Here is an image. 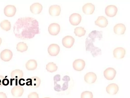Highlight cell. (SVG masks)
I'll return each mask as SVG.
<instances>
[{
  "instance_id": "11",
  "label": "cell",
  "mask_w": 130,
  "mask_h": 98,
  "mask_svg": "<svg viewBox=\"0 0 130 98\" xmlns=\"http://www.w3.org/2000/svg\"><path fill=\"white\" fill-rule=\"evenodd\" d=\"M117 11V7L112 5L107 6L105 9V13L106 15L110 17H113L115 16Z\"/></svg>"
},
{
  "instance_id": "20",
  "label": "cell",
  "mask_w": 130,
  "mask_h": 98,
  "mask_svg": "<svg viewBox=\"0 0 130 98\" xmlns=\"http://www.w3.org/2000/svg\"><path fill=\"white\" fill-rule=\"evenodd\" d=\"M125 30L126 27L125 25L121 23L117 24L113 28L115 33L118 35L124 34Z\"/></svg>"
},
{
  "instance_id": "12",
  "label": "cell",
  "mask_w": 130,
  "mask_h": 98,
  "mask_svg": "<svg viewBox=\"0 0 130 98\" xmlns=\"http://www.w3.org/2000/svg\"><path fill=\"white\" fill-rule=\"evenodd\" d=\"M125 51L124 48L122 47H118L115 48L113 51L114 57L117 59L123 58L125 54Z\"/></svg>"
},
{
  "instance_id": "25",
  "label": "cell",
  "mask_w": 130,
  "mask_h": 98,
  "mask_svg": "<svg viewBox=\"0 0 130 98\" xmlns=\"http://www.w3.org/2000/svg\"><path fill=\"white\" fill-rule=\"evenodd\" d=\"M58 68V67L53 62H50L46 65V69L48 71L53 72L56 71Z\"/></svg>"
},
{
  "instance_id": "2",
  "label": "cell",
  "mask_w": 130,
  "mask_h": 98,
  "mask_svg": "<svg viewBox=\"0 0 130 98\" xmlns=\"http://www.w3.org/2000/svg\"><path fill=\"white\" fill-rule=\"evenodd\" d=\"M102 38V31L96 30L92 31L87 36L85 42L86 50L90 51L91 54L94 57L101 54V49L95 47L93 43L98 39Z\"/></svg>"
},
{
  "instance_id": "9",
  "label": "cell",
  "mask_w": 130,
  "mask_h": 98,
  "mask_svg": "<svg viewBox=\"0 0 130 98\" xmlns=\"http://www.w3.org/2000/svg\"><path fill=\"white\" fill-rule=\"evenodd\" d=\"M12 55V51L8 49H5L3 50L1 52L0 54L1 58L5 62H8L11 60Z\"/></svg>"
},
{
  "instance_id": "6",
  "label": "cell",
  "mask_w": 130,
  "mask_h": 98,
  "mask_svg": "<svg viewBox=\"0 0 130 98\" xmlns=\"http://www.w3.org/2000/svg\"><path fill=\"white\" fill-rule=\"evenodd\" d=\"M69 21L73 25H77L80 22L82 17L81 16L77 13H74L71 14L69 18Z\"/></svg>"
},
{
  "instance_id": "16",
  "label": "cell",
  "mask_w": 130,
  "mask_h": 98,
  "mask_svg": "<svg viewBox=\"0 0 130 98\" xmlns=\"http://www.w3.org/2000/svg\"><path fill=\"white\" fill-rule=\"evenodd\" d=\"M84 13L87 14H91L94 12L95 6L91 3H88L85 4L82 7Z\"/></svg>"
},
{
  "instance_id": "32",
  "label": "cell",
  "mask_w": 130,
  "mask_h": 98,
  "mask_svg": "<svg viewBox=\"0 0 130 98\" xmlns=\"http://www.w3.org/2000/svg\"><path fill=\"white\" fill-rule=\"evenodd\" d=\"M54 82H57L60 80V76L59 74H57L54 77Z\"/></svg>"
},
{
  "instance_id": "34",
  "label": "cell",
  "mask_w": 130,
  "mask_h": 98,
  "mask_svg": "<svg viewBox=\"0 0 130 98\" xmlns=\"http://www.w3.org/2000/svg\"><path fill=\"white\" fill-rule=\"evenodd\" d=\"M62 80L63 81L68 82L70 80V79L69 76L66 75L63 77Z\"/></svg>"
},
{
  "instance_id": "15",
  "label": "cell",
  "mask_w": 130,
  "mask_h": 98,
  "mask_svg": "<svg viewBox=\"0 0 130 98\" xmlns=\"http://www.w3.org/2000/svg\"><path fill=\"white\" fill-rule=\"evenodd\" d=\"M23 75L22 70L19 69L15 70L13 71L11 73V77L12 79L15 78V85H18V80L22 78Z\"/></svg>"
},
{
  "instance_id": "17",
  "label": "cell",
  "mask_w": 130,
  "mask_h": 98,
  "mask_svg": "<svg viewBox=\"0 0 130 98\" xmlns=\"http://www.w3.org/2000/svg\"><path fill=\"white\" fill-rule=\"evenodd\" d=\"M49 11L50 14L52 16H59L61 11V7L58 5H53L49 8Z\"/></svg>"
},
{
  "instance_id": "33",
  "label": "cell",
  "mask_w": 130,
  "mask_h": 98,
  "mask_svg": "<svg viewBox=\"0 0 130 98\" xmlns=\"http://www.w3.org/2000/svg\"><path fill=\"white\" fill-rule=\"evenodd\" d=\"M9 81L8 79L6 78L3 79L2 81V84L5 86H7L9 84Z\"/></svg>"
},
{
  "instance_id": "35",
  "label": "cell",
  "mask_w": 130,
  "mask_h": 98,
  "mask_svg": "<svg viewBox=\"0 0 130 98\" xmlns=\"http://www.w3.org/2000/svg\"><path fill=\"white\" fill-rule=\"evenodd\" d=\"M25 81L24 79L21 78L20 79L19 81V85L21 86H23L25 85V83L24 82V81Z\"/></svg>"
},
{
  "instance_id": "26",
  "label": "cell",
  "mask_w": 130,
  "mask_h": 98,
  "mask_svg": "<svg viewBox=\"0 0 130 98\" xmlns=\"http://www.w3.org/2000/svg\"><path fill=\"white\" fill-rule=\"evenodd\" d=\"M86 32V31L84 28L81 27H77L74 29V33L76 36L81 37L84 35Z\"/></svg>"
},
{
  "instance_id": "21",
  "label": "cell",
  "mask_w": 130,
  "mask_h": 98,
  "mask_svg": "<svg viewBox=\"0 0 130 98\" xmlns=\"http://www.w3.org/2000/svg\"><path fill=\"white\" fill-rule=\"evenodd\" d=\"M95 23L100 27H106L108 24V21L107 19L104 16H99L97 20L95 21Z\"/></svg>"
},
{
  "instance_id": "14",
  "label": "cell",
  "mask_w": 130,
  "mask_h": 98,
  "mask_svg": "<svg viewBox=\"0 0 130 98\" xmlns=\"http://www.w3.org/2000/svg\"><path fill=\"white\" fill-rule=\"evenodd\" d=\"M42 5L38 3H34L32 4L30 7V9L31 12L35 14L40 13L42 9Z\"/></svg>"
},
{
  "instance_id": "3",
  "label": "cell",
  "mask_w": 130,
  "mask_h": 98,
  "mask_svg": "<svg viewBox=\"0 0 130 98\" xmlns=\"http://www.w3.org/2000/svg\"><path fill=\"white\" fill-rule=\"evenodd\" d=\"M116 73V70L112 68H108L104 72L105 77L108 80H113L115 77Z\"/></svg>"
},
{
  "instance_id": "37",
  "label": "cell",
  "mask_w": 130,
  "mask_h": 98,
  "mask_svg": "<svg viewBox=\"0 0 130 98\" xmlns=\"http://www.w3.org/2000/svg\"><path fill=\"white\" fill-rule=\"evenodd\" d=\"M0 98H7L6 94L3 92H0Z\"/></svg>"
},
{
  "instance_id": "19",
  "label": "cell",
  "mask_w": 130,
  "mask_h": 98,
  "mask_svg": "<svg viewBox=\"0 0 130 98\" xmlns=\"http://www.w3.org/2000/svg\"><path fill=\"white\" fill-rule=\"evenodd\" d=\"M24 89L22 87L20 86H16L12 89L11 92L13 96L18 97L22 95Z\"/></svg>"
},
{
  "instance_id": "28",
  "label": "cell",
  "mask_w": 130,
  "mask_h": 98,
  "mask_svg": "<svg viewBox=\"0 0 130 98\" xmlns=\"http://www.w3.org/2000/svg\"><path fill=\"white\" fill-rule=\"evenodd\" d=\"M93 95L92 92L89 91L83 92L81 94V98H93Z\"/></svg>"
},
{
  "instance_id": "22",
  "label": "cell",
  "mask_w": 130,
  "mask_h": 98,
  "mask_svg": "<svg viewBox=\"0 0 130 98\" xmlns=\"http://www.w3.org/2000/svg\"><path fill=\"white\" fill-rule=\"evenodd\" d=\"M26 67L28 70H34L35 69L37 66L36 60L35 59H30L26 64Z\"/></svg>"
},
{
  "instance_id": "27",
  "label": "cell",
  "mask_w": 130,
  "mask_h": 98,
  "mask_svg": "<svg viewBox=\"0 0 130 98\" xmlns=\"http://www.w3.org/2000/svg\"><path fill=\"white\" fill-rule=\"evenodd\" d=\"M28 48L26 44L23 42H19L17 46V49L18 51L22 52L26 51Z\"/></svg>"
},
{
  "instance_id": "24",
  "label": "cell",
  "mask_w": 130,
  "mask_h": 98,
  "mask_svg": "<svg viewBox=\"0 0 130 98\" xmlns=\"http://www.w3.org/2000/svg\"><path fill=\"white\" fill-rule=\"evenodd\" d=\"M0 26L3 29L7 31L10 30L11 27L10 22L7 20L2 21L0 24Z\"/></svg>"
},
{
  "instance_id": "7",
  "label": "cell",
  "mask_w": 130,
  "mask_h": 98,
  "mask_svg": "<svg viewBox=\"0 0 130 98\" xmlns=\"http://www.w3.org/2000/svg\"><path fill=\"white\" fill-rule=\"evenodd\" d=\"M16 11L15 7L13 5H8L5 7L4 9V13L6 16L12 17L15 14Z\"/></svg>"
},
{
  "instance_id": "5",
  "label": "cell",
  "mask_w": 130,
  "mask_h": 98,
  "mask_svg": "<svg viewBox=\"0 0 130 98\" xmlns=\"http://www.w3.org/2000/svg\"><path fill=\"white\" fill-rule=\"evenodd\" d=\"M60 48L59 46L56 44H52L48 46L47 51L49 54L51 56H56L59 53Z\"/></svg>"
},
{
  "instance_id": "13",
  "label": "cell",
  "mask_w": 130,
  "mask_h": 98,
  "mask_svg": "<svg viewBox=\"0 0 130 98\" xmlns=\"http://www.w3.org/2000/svg\"><path fill=\"white\" fill-rule=\"evenodd\" d=\"M97 79L95 74L93 72L87 73L85 76L84 80L87 83L91 84L94 83Z\"/></svg>"
},
{
  "instance_id": "38",
  "label": "cell",
  "mask_w": 130,
  "mask_h": 98,
  "mask_svg": "<svg viewBox=\"0 0 130 98\" xmlns=\"http://www.w3.org/2000/svg\"><path fill=\"white\" fill-rule=\"evenodd\" d=\"M15 79H10V85L11 86L12 85V81L13 80H14Z\"/></svg>"
},
{
  "instance_id": "36",
  "label": "cell",
  "mask_w": 130,
  "mask_h": 98,
  "mask_svg": "<svg viewBox=\"0 0 130 98\" xmlns=\"http://www.w3.org/2000/svg\"><path fill=\"white\" fill-rule=\"evenodd\" d=\"M27 81L26 83V84L27 86H31L32 84V80L31 78H28L26 80Z\"/></svg>"
},
{
  "instance_id": "31",
  "label": "cell",
  "mask_w": 130,
  "mask_h": 98,
  "mask_svg": "<svg viewBox=\"0 0 130 98\" xmlns=\"http://www.w3.org/2000/svg\"><path fill=\"white\" fill-rule=\"evenodd\" d=\"M68 82H64L63 84L62 87L61 88V90L64 91L67 90L68 88Z\"/></svg>"
},
{
  "instance_id": "10",
  "label": "cell",
  "mask_w": 130,
  "mask_h": 98,
  "mask_svg": "<svg viewBox=\"0 0 130 98\" xmlns=\"http://www.w3.org/2000/svg\"><path fill=\"white\" fill-rule=\"evenodd\" d=\"M60 30V25L58 23H53L50 24L48 27L49 33L53 35H56L59 32Z\"/></svg>"
},
{
  "instance_id": "40",
  "label": "cell",
  "mask_w": 130,
  "mask_h": 98,
  "mask_svg": "<svg viewBox=\"0 0 130 98\" xmlns=\"http://www.w3.org/2000/svg\"><path fill=\"white\" fill-rule=\"evenodd\" d=\"M1 80L0 79V83H1ZM2 84L0 83V85Z\"/></svg>"
},
{
  "instance_id": "29",
  "label": "cell",
  "mask_w": 130,
  "mask_h": 98,
  "mask_svg": "<svg viewBox=\"0 0 130 98\" xmlns=\"http://www.w3.org/2000/svg\"><path fill=\"white\" fill-rule=\"evenodd\" d=\"M28 98H39L38 94L36 92L30 93L28 95Z\"/></svg>"
},
{
  "instance_id": "41",
  "label": "cell",
  "mask_w": 130,
  "mask_h": 98,
  "mask_svg": "<svg viewBox=\"0 0 130 98\" xmlns=\"http://www.w3.org/2000/svg\"><path fill=\"white\" fill-rule=\"evenodd\" d=\"M50 98L49 97H45V98Z\"/></svg>"
},
{
  "instance_id": "39",
  "label": "cell",
  "mask_w": 130,
  "mask_h": 98,
  "mask_svg": "<svg viewBox=\"0 0 130 98\" xmlns=\"http://www.w3.org/2000/svg\"><path fill=\"white\" fill-rule=\"evenodd\" d=\"M2 42V40L1 38L0 37V45Z\"/></svg>"
},
{
  "instance_id": "23",
  "label": "cell",
  "mask_w": 130,
  "mask_h": 98,
  "mask_svg": "<svg viewBox=\"0 0 130 98\" xmlns=\"http://www.w3.org/2000/svg\"><path fill=\"white\" fill-rule=\"evenodd\" d=\"M32 80L31 85L30 86L33 88H38L39 86L41 83V80L38 77H33L30 78Z\"/></svg>"
},
{
  "instance_id": "8",
  "label": "cell",
  "mask_w": 130,
  "mask_h": 98,
  "mask_svg": "<svg viewBox=\"0 0 130 98\" xmlns=\"http://www.w3.org/2000/svg\"><path fill=\"white\" fill-rule=\"evenodd\" d=\"M75 41L74 38L71 36H66L62 39V43L63 45L67 48L71 47L73 45Z\"/></svg>"
},
{
  "instance_id": "4",
  "label": "cell",
  "mask_w": 130,
  "mask_h": 98,
  "mask_svg": "<svg viewBox=\"0 0 130 98\" xmlns=\"http://www.w3.org/2000/svg\"><path fill=\"white\" fill-rule=\"evenodd\" d=\"M85 65V62L83 59H78L75 60L73 63L74 69L77 71H81L84 68Z\"/></svg>"
},
{
  "instance_id": "30",
  "label": "cell",
  "mask_w": 130,
  "mask_h": 98,
  "mask_svg": "<svg viewBox=\"0 0 130 98\" xmlns=\"http://www.w3.org/2000/svg\"><path fill=\"white\" fill-rule=\"evenodd\" d=\"M54 89L56 91L59 92L61 91V88L60 85L57 83V82H54Z\"/></svg>"
},
{
  "instance_id": "18",
  "label": "cell",
  "mask_w": 130,
  "mask_h": 98,
  "mask_svg": "<svg viewBox=\"0 0 130 98\" xmlns=\"http://www.w3.org/2000/svg\"><path fill=\"white\" fill-rule=\"evenodd\" d=\"M118 90V86L115 83H112L109 84L106 88L107 92L111 95L116 94Z\"/></svg>"
},
{
  "instance_id": "1",
  "label": "cell",
  "mask_w": 130,
  "mask_h": 98,
  "mask_svg": "<svg viewBox=\"0 0 130 98\" xmlns=\"http://www.w3.org/2000/svg\"><path fill=\"white\" fill-rule=\"evenodd\" d=\"M13 29L15 36L22 39L32 38L36 34L40 33L38 21L31 17L19 18L14 24Z\"/></svg>"
}]
</instances>
